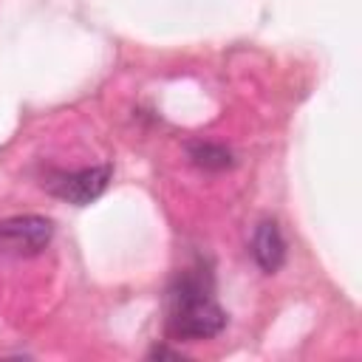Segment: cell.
<instances>
[{"label":"cell","mask_w":362,"mask_h":362,"mask_svg":"<svg viewBox=\"0 0 362 362\" xmlns=\"http://www.w3.org/2000/svg\"><path fill=\"white\" fill-rule=\"evenodd\" d=\"M167 303V328L178 339H209L226 325V314L212 297V283L201 272H184Z\"/></svg>","instance_id":"cell-1"},{"label":"cell","mask_w":362,"mask_h":362,"mask_svg":"<svg viewBox=\"0 0 362 362\" xmlns=\"http://www.w3.org/2000/svg\"><path fill=\"white\" fill-rule=\"evenodd\" d=\"M54 235V223L42 215H14L0 221V255H40Z\"/></svg>","instance_id":"cell-2"},{"label":"cell","mask_w":362,"mask_h":362,"mask_svg":"<svg viewBox=\"0 0 362 362\" xmlns=\"http://www.w3.org/2000/svg\"><path fill=\"white\" fill-rule=\"evenodd\" d=\"M110 173L113 167L110 164H99V167H85V170H74V173H57L51 181H45L48 192L68 201V204H76V206H85L90 201H96L107 181H110Z\"/></svg>","instance_id":"cell-3"},{"label":"cell","mask_w":362,"mask_h":362,"mask_svg":"<svg viewBox=\"0 0 362 362\" xmlns=\"http://www.w3.org/2000/svg\"><path fill=\"white\" fill-rule=\"evenodd\" d=\"M252 257L255 263L266 272V274H274L283 260H286V240H283V232L274 221H260L255 235H252Z\"/></svg>","instance_id":"cell-4"},{"label":"cell","mask_w":362,"mask_h":362,"mask_svg":"<svg viewBox=\"0 0 362 362\" xmlns=\"http://www.w3.org/2000/svg\"><path fill=\"white\" fill-rule=\"evenodd\" d=\"M189 158L204 170H226V167H232V153L223 144H212V141L189 144Z\"/></svg>","instance_id":"cell-5"}]
</instances>
